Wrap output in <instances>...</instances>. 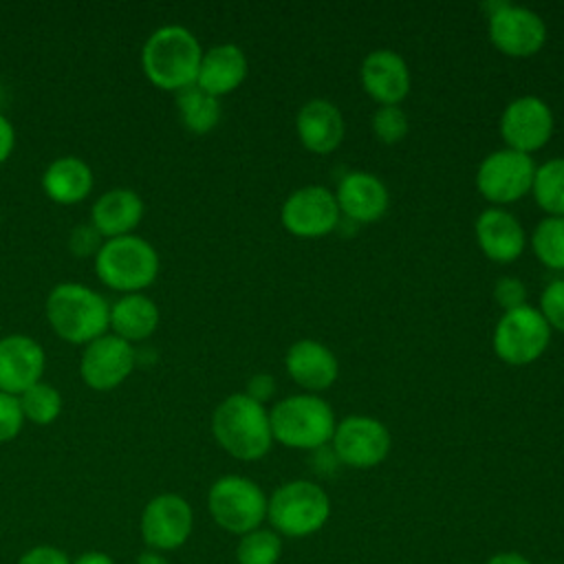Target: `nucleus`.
Here are the masks:
<instances>
[{
    "label": "nucleus",
    "mask_w": 564,
    "mask_h": 564,
    "mask_svg": "<svg viewBox=\"0 0 564 564\" xmlns=\"http://www.w3.org/2000/svg\"><path fill=\"white\" fill-rule=\"evenodd\" d=\"M245 394L264 405V403L275 394V379H273L271 375H267V372H258V375H253V377L247 381Z\"/></svg>",
    "instance_id": "37"
},
{
    "label": "nucleus",
    "mask_w": 564,
    "mask_h": 564,
    "mask_svg": "<svg viewBox=\"0 0 564 564\" xmlns=\"http://www.w3.org/2000/svg\"><path fill=\"white\" fill-rule=\"evenodd\" d=\"M20 410L24 414V419L37 423V425H48L53 423L59 412H62V397L59 392L48 386L37 381L35 386H31L29 390H24L20 397Z\"/></svg>",
    "instance_id": "30"
},
{
    "label": "nucleus",
    "mask_w": 564,
    "mask_h": 564,
    "mask_svg": "<svg viewBox=\"0 0 564 564\" xmlns=\"http://www.w3.org/2000/svg\"><path fill=\"white\" fill-rule=\"evenodd\" d=\"M295 130L302 145L315 154L333 152L346 132L344 115L328 99H308L295 117Z\"/></svg>",
    "instance_id": "20"
},
{
    "label": "nucleus",
    "mask_w": 564,
    "mask_h": 564,
    "mask_svg": "<svg viewBox=\"0 0 564 564\" xmlns=\"http://www.w3.org/2000/svg\"><path fill=\"white\" fill-rule=\"evenodd\" d=\"M284 368L289 377L311 394L330 388L339 375L335 352L315 339H297L291 344L284 355Z\"/></svg>",
    "instance_id": "18"
},
{
    "label": "nucleus",
    "mask_w": 564,
    "mask_h": 564,
    "mask_svg": "<svg viewBox=\"0 0 564 564\" xmlns=\"http://www.w3.org/2000/svg\"><path fill=\"white\" fill-rule=\"evenodd\" d=\"M535 167L531 154L500 148L480 161L476 170V187L496 205L516 203L531 192Z\"/></svg>",
    "instance_id": "10"
},
{
    "label": "nucleus",
    "mask_w": 564,
    "mask_h": 564,
    "mask_svg": "<svg viewBox=\"0 0 564 564\" xmlns=\"http://www.w3.org/2000/svg\"><path fill=\"white\" fill-rule=\"evenodd\" d=\"M335 200L346 218L355 223H375L386 214L390 205V194L379 176L355 170L344 174V178L339 181Z\"/></svg>",
    "instance_id": "19"
},
{
    "label": "nucleus",
    "mask_w": 564,
    "mask_h": 564,
    "mask_svg": "<svg viewBox=\"0 0 564 564\" xmlns=\"http://www.w3.org/2000/svg\"><path fill=\"white\" fill-rule=\"evenodd\" d=\"M485 564H533V562L518 551H502V553L491 555Z\"/></svg>",
    "instance_id": "39"
},
{
    "label": "nucleus",
    "mask_w": 564,
    "mask_h": 564,
    "mask_svg": "<svg viewBox=\"0 0 564 564\" xmlns=\"http://www.w3.org/2000/svg\"><path fill=\"white\" fill-rule=\"evenodd\" d=\"M390 432L388 427L366 414H350L335 425L330 449L337 460L352 469H370L386 460L390 452Z\"/></svg>",
    "instance_id": "11"
},
{
    "label": "nucleus",
    "mask_w": 564,
    "mask_h": 564,
    "mask_svg": "<svg viewBox=\"0 0 564 564\" xmlns=\"http://www.w3.org/2000/svg\"><path fill=\"white\" fill-rule=\"evenodd\" d=\"M212 432L218 445L240 460H260L273 445L269 410L245 392L229 394L216 405Z\"/></svg>",
    "instance_id": "1"
},
{
    "label": "nucleus",
    "mask_w": 564,
    "mask_h": 564,
    "mask_svg": "<svg viewBox=\"0 0 564 564\" xmlns=\"http://www.w3.org/2000/svg\"><path fill=\"white\" fill-rule=\"evenodd\" d=\"M176 108L183 126L194 134H205L214 130L220 121L218 97L205 93L196 84L185 86L176 93Z\"/></svg>",
    "instance_id": "26"
},
{
    "label": "nucleus",
    "mask_w": 564,
    "mask_h": 564,
    "mask_svg": "<svg viewBox=\"0 0 564 564\" xmlns=\"http://www.w3.org/2000/svg\"><path fill=\"white\" fill-rule=\"evenodd\" d=\"M143 218V200L134 189L115 187L101 194L93 205V227L104 238L128 236Z\"/></svg>",
    "instance_id": "23"
},
{
    "label": "nucleus",
    "mask_w": 564,
    "mask_h": 564,
    "mask_svg": "<svg viewBox=\"0 0 564 564\" xmlns=\"http://www.w3.org/2000/svg\"><path fill=\"white\" fill-rule=\"evenodd\" d=\"M273 441L291 449H319L330 443L335 432V414L317 394L302 392L278 401L269 410Z\"/></svg>",
    "instance_id": "4"
},
{
    "label": "nucleus",
    "mask_w": 564,
    "mask_h": 564,
    "mask_svg": "<svg viewBox=\"0 0 564 564\" xmlns=\"http://www.w3.org/2000/svg\"><path fill=\"white\" fill-rule=\"evenodd\" d=\"M73 564H115V560L104 551H86Z\"/></svg>",
    "instance_id": "40"
},
{
    "label": "nucleus",
    "mask_w": 564,
    "mask_h": 564,
    "mask_svg": "<svg viewBox=\"0 0 564 564\" xmlns=\"http://www.w3.org/2000/svg\"><path fill=\"white\" fill-rule=\"evenodd\" d=\"M44 194L59 205H75L93 189V170L77 156L55 159L42 174Z\"/></svg>",
    "instance_id": "24"
},
{
    "label": "nucleus",
    "mask_w": 564,
    "mask_h": 564,
    "mask_svg": "<svg viewBox=\"0 0 564 564\" xmlns=\"http://www.w3.org/2000/svg\"><path fill=\"white\" fill-rule=\"evenodd\" d=\"M134 361L137 355L130 341L106 333L86 344L79 359V375L88 388L106 392L128 379Z\"/></svg>",
    "instance_id": "15"
},
{
    "label": "nucleus",
    "mask_w": 564,
    "mask_h": 564,
    "mask_svg": "<svg viewBox=\"0 0 564 564\" xmlns=\"http://www.w3.org/2000/svg\"><path fill=\"white\" fill-rule=\"evenodd\" d=\"M531 194L546 216L564 218V156L549 159L535 167Z\"/></svg>",
    "instance_id": "27"
},
{
    "label": "nucleus",
    "mask_w": 564,
    "mask_h": 564,
    "mask_svg": "<svg viewBox=\"0 0 564 564\" xmlns=\"http://www.w3.org/2000/svg\"><path fill=\"white\" fill-rule=\"evenodd\" d=\"M282 555V540L271 529H256L240 535L236 546L238 564H278Z\"/></svg>",
    "instance_id": "29"
},
{
    "label": "nucleus",
    "mask_w": 564,
    "mask_h": 564,
    "mask_svg": "<svg viewBox=\"0 0 564 564\" xmlns=\"http://www.w3.org/2000/svg\"><path fill=\"white\" fill-rule=\"evenodd\" d=\"M551 341V326L535 306L505 311L494 328V352L511 366H527L542 357Z\"/></svg>",
    "instance_id": "8"
},
{
    "label": "nucleus",
    "mask_w": 564,
    "mask_h": 564,
    "mask_svg": "<svg viewBox=\"0 0 564 564\" xmlns=\"http://www.w3.org/2000/svg\"><path fill=\"white\" fill-rule=\"evenodd\" d=\"M46 317L64 341L90 344L106 335L110 306L97 291L77 282H62L48 293Z\"/></svg>",
    "instance_id": "3"
},
{
    "label": "nucleus",
    "mask_w": 564,
    "mask_h": 564,
    "mask_svg": "<svg viewBox=\"0 0 564 564\" xmlns=\"http://www.w3.org/2000/svg\"><path fill=\"white\" fill-rule=\"evenodd\" d=\"M134 564H170L167 562V557L165 555H161L159 551H143V553H139V557H137V562Z\"/></svg>",
    "instance_id": "41"
},
{
    "label": "nucleus",
    "mask_w": 564,
    "mask_h": 564,
    "mask_svg": "<svg viewBox=\"0 0 564 564\" xmlns=\"http://www.w3.org/2000/svg\"><path fill=\"white\" fill-rule=\"evenodd\" d=\"M194 529V511L178 494L154 496L141 513V535L152 551H174L183 546Z\"/></svg>",
    "instance_id": "13"
},
{
    "label": "nucleus",
    "mask_w": 564,
    "mask_h": 564,
    "mask_svg": "<svg viewBox=\"0 0 564 564\" xmlns=\"http://www.w3.org/2000/svg\"><path fill=\"white\" fill-rule=\"evenodd\" d=\"M339 207L335 192L324 185H304L286 196L282 203V225L297 238H322L339 223Z\"/></svg>",
    "instance_id": "12"
},
{
    "label": "nucleus",
    "mask_w": 564,
    "mask_h": 564,
    "mask_svg": "<svg viewBox=\"0 0 564 564\" xmlns=\"http://www.w3.org/2000/svg\"><path fill=\"white\" fill-rule=\"evenodd\" d=\"M95 271L106 286L137 293L156 280L159 256L148 240L128 234L101 245L95 256Z\"/></svg>",
    "instance_id": "6"
},
{
    "label": "nucleus",
    "mask_w": 564,
    "mask_h": 564,
    "mask_svg": "<svg viewBox=\"0 0 564 564\" xmlns=\"http://www.w3.org/2000/svg\"><path fill=\"white\" fill-rule=\"evenodd\" d=\"M247 77V57L236 44H216L203 53L196 86L214 97L236 90Z\"/></svg>",
    "instance_id": "22"
},
{
    "label": "nucleus",
    "mask_w": 564,
    "mask_h": 564,
    "mask_svg": "<svg viewBox=\"0 0 564 564\" xmlns=\"http://www.w3.org/2000/svg\"><path fill=\"white\" fill-rule=\"evenodd\" d=\"M110 326L126 341L145 339L159 326V306L141 293H128L110 306Z\"/></svg>",
    "instance_id": "25"
},
{
    "label": "nucleus",
    "mask_w": 564,
    "mask_h": 564,
    "mask_svg": "<svg viewBox=\"0 0 564 564\" xmlns=\"http://www.w3.org/2000/svg\"><path fill=\"white\" fill-rule=\"evenodd\" d=\"M494 300L498 302V306H502L505 311H513L522 304H527V286L520 278L513 275H502L496 280L494 286Z\"/></svg>",
    "instance_id": "34"
},
{
    "label": "nucleus",
    "mask_w": 564,
    "mask_h": 564,
    "mask_svg": "<svg viewBox=\"0 0 564 564\" xmlns=\"http://www.w3.org/2000/svg\"><path fill=\"white\" fill-rule=\"evenodd\" d=\"M44 372V350L29 335L0 339V392L20 397L35 386Z\"/></svg>",
    "instance_id": "16"
},
{
    "label": "nucleus",
    "mask_w": 564,
    "mask_h": 564,
    "mask_svg": "<svg viewBox=\"0 0 564 564\" xmlns=\"http://www.w3.org/2000/svg\"><path fill=\"white\" fill-rule=\"evenodd\" d=\"M13 143H15V132H13V126L9 123L7 117L0 115V163H4L13 150Z\"/></svg>",
    "instance_id": "38"
},
{
    "label": "nucleus",
    "mask_w": 564,
    "mask_h": 564,
    "mask_svg": "<svg viewBox=\"0 0 564 564\" xmlns=\"http://www.w3.org/2000/svg\"><path fill=\"white\" fill-rule=\"evenodd\" d=\"M364 90L381 106H399L410 90V70L405 59L390 48L370 51L359 68Z\"/></svg>",
    "instance_id": "17"
},
{
    "label": "nucleus",
    "mask_w": 564,
    "mask_h": 564,
    "mask_svg": "<svg viewBox=\"0 0 564 564\" xmlns=\"http://www.w3.org/2000/svg\"><path fill=\"white\" fill-rule=\"evenodd\" d=\"M330 518V498L313 480L280 485L267 500V520L278 535L293 540L317 533Z\"/></svg>",
    "instance_id": "5"
},
{
    "label": "nucleus",
    "mask_w": 564,
    "mask_h": 564,
    "mask_svg": "<svg viewBox=\"0 0 564 564\" xmlns=\"http://www.w3.org/2000/svg\"><path fill=\"white\" fill-rule=\"evenodd\" d=\"M531 249L544 267L564 271V218H542L531 234Z\"/></svg>",
    "instance_id": "28"
},
{
    "label": "nucleus",
    "mask_w": 564,
    "mask_h": 564,
    "mask_svg": "<svg viewBox=\"0 0 564 564\" xmlns=\"http://www.w3.org/2000/svg\"><path fill=\"white\" fill-rule=\"evenodd\" d=\"M267 496L258 482L245 476H220L207 494V509L214 522L234 535L260 529L267 518Z\"/></svg>",
    "instance_id": "7"
},
{
    "label": "nucleus",
    "mask_w": 564,
    "mask_h": 564,
    "mask_svg": "<svg viewBox=\"0 0 564 564\" xmlns=\"http://www.w3.org/2000/svg\"><path fill=\"white\" fill-rule=\"evenodd\" d=\"M538 311L551 328L564 333V278L553 280L544 286Z\"/></svg>",
    "instance_id": "32"
},
{
    "label": "nucleus",
    "mask_w": 564,
    "mask_h": 564,
    "mask_svg": "<svg viewBox=\"0 0 564 564\" xmlns=\"http://www.w3.org/2000/svg\"><path fill=\"white\" fill-rule=\"evenodd\" d=\"M203 48L196 35L178 24L156 29L143 44L141 64L145 77L163 90L178 93L196 84Z\"/></svg>",
    "instance_id": "2"
},
{
    "label": "nucleus",
    "mask_w": 564,
    "mask_h": 564,
    "mask_svg": "<svg viewBox=\"0 0 564 564\" xmlns=\"http://www.w3.org/2000/svg\"><path fill=\"white\" fill-rule=\"evenodd\" d=\"M372 132L388 145L399 143L408 134V115L401 106H379L372 115Z\"/></svg>",
    "instance_id": "31"
},
{
    "label": "nucleus",
    "mask_w": 564,
    "mask_h": 564,
    "mask_svg": "<svg viewBox=\"0 0 564 564\" xmlns=\"http://www.w3.org/2000/svg\"><path fill=\"white\" fill-rule=\"evenodd\" d=\"M474 231L480 251L494 262H511L524 251V229L520 220L502 207L480 212Z\"/></svg>",
    "instance_id": "21"
},
{
    "label": "nucleus",
    "mask_w": 564,
    "mask_h": 564,
    "mask_svg": "<svg viewBox=\"0 0 564 564\" xmlns=\"http://www.w3.org/2000/svg\"><path fill=\"white\" fill-rule=\"evenodd\" d=\"M555 119L551 106L535 97L522 95L507 104L500 117V134L507 148L531 154L544 148L553 134Z\"/></svg>",
    "instance_id": "14"
},
{
    "label": "nucleus",
    "mask_w": 564,
    "mask_h": 564,
    "mask_svg": "<svg viewBox=\"0 0 564 564\" xmlns=\"http://www.w3.org/2000/svg\"><path fill=\"white\" fill-rule=\"evenodd\" d=\"M487 24L491 44L509 57H531L546 42L544 20L527 9L511 2H489Z\"/></svg>",
    "instance_id": "9"
},
{
    "label": "nucleus",
    "mask_w": 564,
    "mask_h": 564,
    "mask_svg": "<svg viewBox=\"0 0 564 564\" xmlns=\"http://www.w3.org/2000/svg\"><path fill=\"white\" fill-rule=\"evenodd\" d=\"M104 245V236L93 225H77L68 238V249L79 256H97Z\"/></svg>",
    "instance_id": "35"
},
{
    "label": "nucleus",
    "mask_w": 564,
    "mask_h": 564,
    "mask_svg": "<svg viewBox=\"0 0 564 564\" xmlns=\"http://www.w3.org/2000/svg\"><path fill=\"white\" fill-rule=\"evenodd\" d=\"M15 564H73V562L64 551L42 544L24 551Z\"/></svg>",
    "instance_id": "36"
},
{
    "label": "nucleus",
    "mask_w": 564,
    "mask_h": 564,
    "mask_svg": "<svg viewBox=\"0 0 564 564\" xmlns=\"http://www.w3.org/2000/svg\"><path fill=\"white\" fill-rule=\"evenodd\" d=\"M24 414L20 410V401L13 394L0 392V443L15 438L22 430Z\"/></svg>",
    "instance_id": "33"
}]
</instances>
